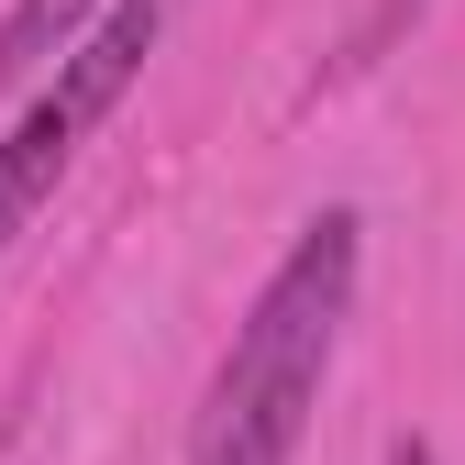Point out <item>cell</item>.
Wrapping results in <instances>:
<instances>
[{"label": "cell", "instance_id": "1", "mask_svg": "<svg viewBox=\"0 0 465 465\" xmlns=\"http://www.w3.org/2000/svg\"><path fill=\"white\" fill-rule=\"evenodd\" d=\"M355 211H322L300 222L288 266L255 288L244 332L200 399V432H189V465H288L300 454V421L322 399V366H332V332H343V300H355Z\"/></svg>", "mask_w": 465, "mask_h": 465}, {"label": "cell", "instance_id": "2", "mask_svg": "<svg viewBox=\"0 0 465 465\" xmlns=\"http://www.w3.org/2000/svg\"><path fill=\"white\" fill-rule=\"evenodd\" d=\"M166 12H178V0H111V12H100V23H89V34H78L67 55H55V100H67L78 123H100V111L134 89V67L155 55Z\"/></svg>", "mask_w": 465, "mask_h": 465}, {"label": "cell", "instance_id": "3", "mask_svg": "<svg viewBox=\"0 0 465 465\" xmlns=\"http://www.w3.org/2000/svg\"><path fill=\"white\" fill-rule=\"evenodd\" d=\"M78 134H89V123H78V111L55 100V89H45V100L23 111L12 134H0V255H12V232H23V222L45 211V189L67 178V155H78Z\"/></svg>", "mask_w": 465, "mask_h": 465}, {"label": "cell", "instance_id": "4", "mask_svg": "<svg viewBox=\"0 0 465 465\" xmlns=\"http://www.w3.org/2000/svg\"><path fill=\"white\" fill-rule=\"evenodd\" d=\"M78 12H89V0H23V12L0 23V89H23L45 55H67L78 45Z\"/></svg>", "mask_w": 465, "mask_h": 465}, {"label": "cell", "instance_id": "5", "mask_svg": "<svg viewBox=\"0 0 465 465\" xmlns=\"http://www.w3.org/2000/svg\"><path fill=\"white\" fill-rule=\"evenodd\" d=\"M411 12H421V0H377V12L355 23V67H366V55H388V45H399V23H411Z\"/></svg>", "mask_w": 465, "mask_h": 465}, {"label": "cell", "instance_id": "6", "mask_svg": "<svg viewBox=\"0 0 465 465\" xmlns=\"http://www.w3.org/2000/svg\"><path fill=\"white\" fill-rule=\"evenodd\" d=\"M388 465H432V443H421V432H399V443H388Z\"/></svg>", "mask_w": 465, "mask_h": 465}]
</instances>
